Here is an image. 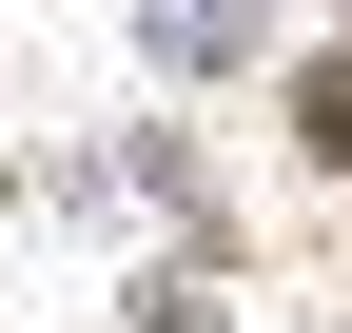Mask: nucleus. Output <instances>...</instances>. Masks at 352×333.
<instances>
[{"mask_svg": "<svg viewBox=\"0 0 352 333\" xmlns=\"http://www.w3.org/2000/svg\"><path fill=\"white\" fill-rule=\"evenodd\" d=\"M294 138H314V177H352V59H314V78H294Z\"/></svg>", "mask_w": 352, "mask_h": 333, "instance_id": "obj_1", "label": "nucleus"}, {"mask_svg": "<svg viewBox=\"0 0 352 333\" xmlns=\"http://www.w3.org/2000/svg\"><path fill=\"white\" fill-rule=\"evenodd\" d=\"M235 39H254L235 0H157V59H235Z\"/></svg>", "mask_w": 352, "mask_h": 333, "instance_id": "obj_2", "label": "nucleus"}]
</instances>
